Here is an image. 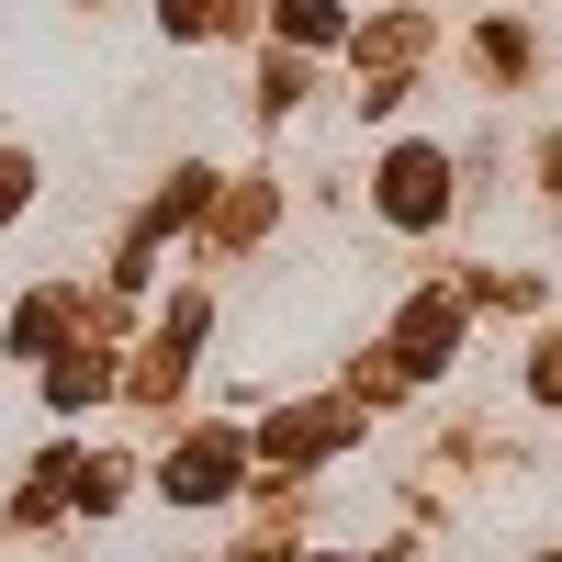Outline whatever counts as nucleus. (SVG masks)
<instances>
[{
    "label": "nucleus",
    "mask_w": 562,
    "mask_h": 562,
    "mask_svg": "<svg viewBox=\"0 0 562 562\" xmlns=\"http://www.w3.org/2000/svg\"><path fill=\"white\" fill-rule=\"evenodd\" d=\"M383 214L394 225H439L450 214V158L439 147H394L383 158Z\"/></svg>",
    "instance_id": "1"
},
{
    "label": "nucleus",
    "mask_w": 562,
    "mask_h": 562,
    "mask_svg": "<svg viewBox=\"0 0 562 562\" xmlns=\"http://www.w3.org/2000/svg\"><path fill=\"white\" fill-rule=\"evenodd\" d=\"M158 484H169L180 506H214L225 484H237V439H180V450L158 461Z\"/></svg>",
    "instance_id": "2"
},
{
    "label": "nucleus",
    "mask_w": 562,
    "mask_h": 562,
    "mask_svg": "<svg viewBox=\"0 0 562 562\" xmlns=\"http://www.w3.org/2000/svg\"><path fill=\"white\" fill-rule=\"evenodd\" d=\"M23 192H34V158H23V147H0V214H23Z\"/></svg>",
    "instance_id": "3"
}]
</instances>
